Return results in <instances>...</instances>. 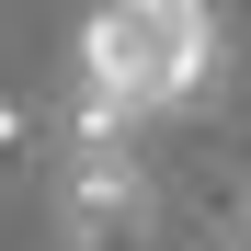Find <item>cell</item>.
Wrapping results in <instances>:
<instances>
[{
	"label": "cell",
	"instance_id": "277c9868",
	"mask_svg": "<svg viewBox=\"0 0 251 251\" xmlns=\"http://www.w3.org/2000/svg\"><path fill=\"white\" fill-rule=\"evenodd\" d=\"M23 149V103H0V160H12Z\"/></svg>",
	"mask_w": 251,
	"mask_h": 251
},
{
	"label": "cell",
	"instance_id": "6da1fadb",
	"mask_svg": "<svg viewBox=\"0 0 251 251\" xmlns=\"http://www.w3.org/2000/svg\"><path fill=\"white\" fill-rule=\"evenodd\" d=\"M205 57H217V34H205V0H114V12H92V34H80V80H103V92H126L137 114L183 103Z\"/></svg>",
	"mask_w": 251,
	"mask_h": 251
},
{
	"label": "cell",
	"instance_id": "5b68a950",
	"mask_svg": "<svg viewBox=\"0 0 251 251\" xmlns=\"http://www.w3.org/2000/svg\"><path fill=\"white\" fill-rule=\"evenodd\" d=\"M240 240H251V217H240Z\"/></svg>",
	"mask_w": 251,
	"mask_h": 251
},
{
	"label": "cell",
	"instance_id": "7a4b0ae2",
	"mask_svg": "<svg viewBox=\"0 0 251 251\" xmlns=\"http://www.w3.org/2000/svg\"><path fill=\"white\" fill-rule=\"evenodd\" d=\"M57 217H69L80 251H126V240L149 228V172H137V149H69Z\"/></svg>",
	"mask_w": 251,
	"mask_h": 251
},
{
	"label": "cell",
	"instance_id": "3957f363",
	"mask_svg": "<svg viewBox=\"0 0 251 251\" xmlns=\"http://www.w3.org/2000/svg\"><path fill=\"white\" fill-rule=\"evenodd\" d=\"M137 137V103L103 92V80H80V103H69V149H126Z\"/></svg>",
	"mask_w": 251,
	"mask_h": 251
}]
</instances>
